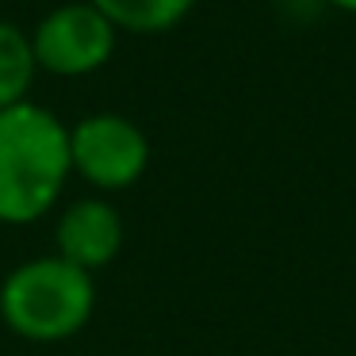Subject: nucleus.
<instances>
[{
    "label": "nucleus",
    "mask_w": 356,
    "mask_h": 356,
    "mask_svg": "<svg viewBox=\"0 0 356 356\" xmlns=\"http://www.w3.org/2000/svg\"><path fill=\"white\" fill-rule=\"evenodd\" d=\"M35 65L54 77H85L115 54V27L88 0L47 12L31 35Z\"/></svg>",
    "instance_id": "nucleus-4"
},
{
    "label": "nucleus",
    "mask_w": 356,
    "mask_h": 356,
    "mask_svg": "<svg viewBox=\"0 0 356 356\" xmlns=\"http://www.w3.org/2000/svg\"><path fill=\"white\" fill-rule=\"evenodd\" d=\"M35 70H39V65H35L31 35L19 31L8 19H0V111L27 100Z\"/></svg>",
    "instance_id": "nucleus-7"
},
{
    "label": "nucleus",
    "mask_w": 356,
    "mask_h": 356,
    "mask_svg": "<svg viewBox=\"0 0 356 356\" xmlns=\"http://www.w3.org/2000/svg\"><path fill=\"white\" fill-rule=\"evenodd\" d=\"M70 161V127L42 104L0 111V222L27 226L62 200Z\"/></svg>",
    "instance_id": "nucleus-1"
},
{
    "label": "nucleus",
    "mask_w": 356,
    "mask_h": 356,
    "mask_svg": "<svg viewBox=\"0 0 356 356\" xmlns=\"http://www.w3.org/2000/svg\"><path fill=\"white\" fill-rule=\"evenodd\" d=\"M96 12L111 19L115 31H134V35H157L177 27L192 12L195 0H88Z\"/></svg>",
    "instance_id": "nucleus-6"
},
{
    "label": "nucleus",
    "mask_w": 356,
    "mask_h": 356,
    "mask_svg": "<svg viewBox=\"0 0 356 356\" xmlns=\"http://www.w3.org/2000/svg\"><path fill=\"white\" fill-rule=\"evenodd\" d=\"M330 4H337V8H345V12H356V0H330Z\"/></svg>",
    "instance_id": "nucleus-8"
},
{
    "label": "nucleus",
    "mask_w": 356,
    "mask_h": 356,
    "mask_svg": "<svg viewBox=\"0 0 356 356\" xmlns=\"http://www.w3.org/2000/svg\"><path fill=\"white\" fill-rule=\"evenodd\" d=\"M92 310V272L62 261L58 253L16 264L0 284V318L24 341H65L85 330Z\"/></svg>",
    "instance_id": "nucleus-2"
},
{
    "label": "nucleus",
    "mask_w": 356,
    "mask_h": 356,
    "mask_svg": "<svg viewBox=\"0 0 356 356\" xmlns=\"http://www.w3.org/2000/svg\"><path fill=\"white\" fill-rule=\"evenodd\" d=\"M70 161L81 180L100 192L131 188L149 165V142L138 123L115 111L85 115L70 127Z\"/></svg>",
    "instance_id": "nucleus-3"
},
{
    "label": "nucleus",
    "mask_w": 356,
    "mask_h": 356,
    "mask_svg": "<svg viewBox=\"0 0 356 356\" xmlns=\"http://www.w3.org/2000/svg\"><path fill=\"white\" fill-rule=\"evenodd\" d=\"M54 245L58 257L85 272H100L123 249V215L108 200H77L58 215L54 226Z\"/></svg>",
    "instance_id": "nucleus-5"
}]
</instances>
